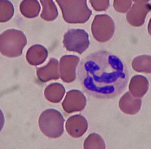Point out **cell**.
I'll use <instances>...</instances> for the list:
<instances>
[{
  "mask_svg": "<svg viewBox=\"0 0 151 149\" xmlns=\"http://www.w3.org/2000/svg\"><path fill=\"white\" fill-rule=\"evenodd\" d=\"M76 75L83 90L100 99H110L119 95L128 79L127 70L118 57L105 50L90 54L81 61Z\"/></svg>",
  "mask_w": 151,
  "mask_h": 149,
  "instance_id": "6da1fadb",
  "label": "cell"
},
{
  "mask_svg": "<svg viewBox=\"0 0 151 149\" xmlns=\"http://www.w3.org/2000/svg\"><path fill=\"white\" fill-rule=\"evenodd\" d=\"M61 10L63 18L70 23H83L90 18L92 11L86 0H56Z\"/></svg>",
  "mask_w": 151,
  "mask_h": 149,
  "instance_id": "7a4b0ae2",
  "label": "cell"
},
{
  "mask_svg": "<svg viewBox=\"0 0 151 149\" xmlns=\"http://www.w3.org/2000/svg\"><path fill=\"white\" fill-rule=\"evenodd\" d=\"M27 43L26 36L21 31L7 30L0 36V51L3 55L9 57L18 56Z\"/></svg>",
  "mask_w": 151,
  "mask_h": 149,
  "instance_id": "3957f363",
  "label": "cell"
},
{
  "mask_svg": "<svg viewBox=\"0 0 151 149\" xmlns=\"http://www.w3.org/2000/svg\"><path fill=\"white\" fill-rule=\"evenodd\" d=\"M65 120L61 114L53 109L43 111L40 116L38 124L42 132L47 137L56 138L64 132Z\"/></svg>",
  "mask_w": 151,
  "mask_h": 149,
  "instance_id": "277c9868",
  "label": "cell"
},
{
  "mask_svg": "<svg viewBox=\"0 0 151 149\" xmlns=\"http://www.w3.org/2000/svg\"><path fill=\"white\" fill-rule=\"evenodd\" d=\"M91 29L93 36L97 41L105 42L112 36L115 24L112 19L106 14L96 15L92 23Z\"/></svg>",
  "mask_w": 151,
  "mask_h": 149,
  "instance_id": "5b68a950",
  "label": "cell"
},
{
  "mask_svg": "<svg viewBox=\"0 0 151 149\" xmlns=\"http://www.w3.org/2000/svg\"><path fill=\"white\" fill-rule=\"evenodd\" d=\"M63 43L67 50L81 54L89 46L88 35L84 30L71 29L65 34Z\"/></svg>",
  "mask_w": 151,
  "mask_h": 149,
  "instance_id": "8992f818",
  "label": "cell"
},
{
  "mask_svg": "<svg viewBox=\"0 0 151 149\" xmlns=\"http://www.w3.org/2000/svg\"><path fill=\"white\" fill-rule=\"evenodd\" d=\"M134 3L127 14V19L132 25L139 27L144 23L147 14L151 10L149 0H134Z\"/></svg>",
  "mask_w": 151,
  "mask_h": 149,
  "instance_id": "52a82bcc",
  "label": "cell"
},
{
  "mask_svg": "<svg viewBox=\"0 0 151 149\" xmlns=\"http://www.w3.org/2000/svg\"><path fill=\"white\" fill-rule=\"evenodd\" d=\"M86 104L85 98L81 93L72 90L68 92L62 105L64 110L68 113L82 111Z\"/></svg>",
  "mask_w": 151,
  "mask_h": 149,
  "instance_id": "ba28073f",
  "label": "cell"
},
{
  "mask_svg": "<svg viewBox=\"0 0 151 149\" xmlns=\"http://www.w3.org/2000/svg\"><path fill=\"white\" fill-rule=\"evenodd\" d=\"M65 127L67 132L71 137L77 138L82 136L87 131L88 123L84 116L76 114L68 119Z\"/></svg>",
  "mask_w": 151,
  "mask_h": 149,
  "instance_id": "9c48e42d",
  "label": "cell"
},
{
  "mask_svg": "<svg viewBox=\"0 0 151 149\" xmlns=\"http://www.w3.org/2000/svg\"><path fill=\"white\" fill-rule=\"evenodd\" d=\"M58 63L57 59L51 58L47 65L37 68V74L39 80L45 82L58 79Z\"/></svg>",
  "mask_w": 151,
  "mask_h": 149,
  "instance_id": "30bf717a",
  "label": "cell"
},
{
  "mask_svg": "<svg viewBox=\"0 0 151 149\" xmlns=\"http://www.w3.org/2000/svg\"><path fill=\"white\" fill-rule=\"evenodd\" d=\"M48 55L47 49L43 46L36 44L31 46L26 55L27 60L31 65L37 66L43 63Z\"/></svg>",
  "mask_w": 151,
  "mask_h": 149,
  "instance_id": "8fae6325",
  "label": "cell"
},
{
  "mask_svg": "<svg viewBox=\"0 0 151 149\" xmlns=\"http://www.w3.org/2000/svg\"><path fill=\"white\" fill-rule=\"evenodd\" d=\"M141 106V100L134 98L129 92L126 93L122 97L119 103L121 110L126 114L131 115L137 113Z\"/></svg>",
  "mask_w": 151,
  "mask_h": 149,
  "instance_id": "7c38bea8",
  "label": "cell"
},
{
  "mask_svg": "<svg viewBox=\"0 0 151 149\" xmlns=\"http://www.w3.org/2000/svg\"><path fill=\"white\" fill-rule=\"evenodd\" d=\"M65 92V88L61 84L54 83L46 87L44 94L45 98L49 101L53 103H58L62 99Z\"/></svg>",
  "mask_w": 151,
  "mask_h": 149,
  "instance_id": "4fadbf2b",
  "label": "cell"
},
{
  "mask_svg": "<svg viewBox=\"0 0 151 149\" xmlns=\"http://www.w3.org/2000/svg\"><path fill=\"white\" fill-rule=\"evenodd\" d=\"M41 9L40 4L36 0H24L21 3L20 10L25 17L32 18L37 17Z\"/></svg>",
  "mask_w": 151,
  "mask_h": 149,
  "instance_id": "5bb4252c",
  "label": "cell"
},
{
  "mask_svg": "<svg viewBox=\"0 0 151 149\" xmlns=\"http://www.w3.org/2000/svg\"><path fill=\"white\" fill-rule=\"evenodd\" d=\"M42 7L41 17L47 21L55 20L58 15L57 7L53 0H40Z\"/></svg>",
  "mask_w": 151,
  "mask_h": 149,
  "instance_id": "9a60e30c",
  "label": "cell"
},
{
  "mask_svg": "<svg viewBox=\"0 0 151 149\" xmlns=\"http://www.w3.org/2000/svg\"><path fill=\"white\" fill-rule=\"evenodd\" d=\"M148 88V83L145 80H132L129 86L132 94L137 98L143 96L147 92Z\"/></svg>",
  "mask_w": 151,
  "mask_h": 149,
  "instance_id": "2e32d148",
  "label": "cell"
},
{
  "mask_svg": "<svg viewBox=\"0 0 151 149\" xmlns=\"http://www.w3.org/2000/svg\"><path fill=\"white\" fill-rule=\"evenodd\" d=\"M84 149H105L106 145L102 137L96 133L90 134L85 139Z\"/></svg>",
  "mask_w": 151,
  "mask_h": 149,
  "instance_id": "e0dca14e",
  "label": "cell"
},
{
  "mask_svg": "<svg viewBox=\"0 0 151 149\" xmlns=\"http://www.w3.org/2000/svg\"><path fill=\"white\" fill-rule=\"evenodd\" d=\"M14 12V6L8 0H0V22H4L12 17Z\"/></svg>",
  "mask_w": 151,
  "mask_h": 149,
  "instance_id": "ac0fdd59",
  "label": "cell"
},
{
  "mask_svg": "<svg viewBox=\"0 0 151 149\" xmlns=\"http://www.w3.org/2000/svg\"><path fill=\"white\" fill-rule=\"evenodd\" d=\"M132 66L137 69H151V56L142 55L135 58L133 61Z\"/></svg>",
  "mask_w": 151,
  "mask_h": 149,
  "instance_id": "d6986e66",
  "label": "cell"
},
{
  "mask_svg": "<svg viewBox=\"0 0 151 149\" xmlns=\"http://www.w3.org/2000/svg\"><path fill=\"white\" fill-rule=\"evenodd\" d=\"M132 2L131 0H114V7L116 11L124 13L129 9Z\"/></svg>",
  "mask_w": 151,
  "mask_h": 149,
  "instance_id": "ffe728a7",
  "label": "cell"
},
{
  "mask_svg": "<svg viewBox=\"0 0 151 149\" xmlns=\"http://www.w3.org/2000/svg\"><path fill=\"white\" fill-rule=\"evenodd\" d=\"M93 9L97 11L106 10L109 6V0H90Z\"/></svg>",
  "mask_w": 151,
  "mask_h": 149,
  "instance_id": "44dd1931",
  "label": "cell"
},
{
  "mask_svg": "<svg viewBox=\"0 0 151 149\" xmlns=\"http://www.w3.org/2000/svg\"><path fill=\"white\" fill-rule=\"evenodd\" d=\"M148 30L149 34L151 35V18L149 21L148 25Z\"/></svg>",
  "mask_w": 151,
  "mask_h": 149,
  "instance_id": "7402d4cb",
  "label": "cell"
}]
</instances>
